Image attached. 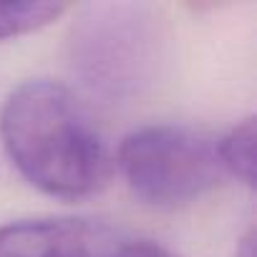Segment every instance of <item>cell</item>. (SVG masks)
I'll return each mask as SVG.
<instances>
[{
	"label": "cell",
	"instance_id": "cell-1",
	"mask_svg": "<svg viewBox=\"0 0 257 257\" xmlns=\"http://www.w3.org/2000/svg\"><path fill=\"white\" fill-rule=\"evenodd\" d=\"M0 139L13 167L43 194L86 199L111 179V154L88 111L58 81L16 86L0 108Z\"/></svg>",
	"mask_w": 257,
	"mask_h": 257
},
{
	"label": "cell",
	"instance_id": "cell-2",
	"mask_svg": "<svg viewBox=\"0 0 257 257\" xmlns=\"http://www.w3.org/2000/svg\"><path fill=\"white\" fill-rule=\"evenodd\" d=\"M167 36L152 8L139 3H93L68 31V66L86 91L123 103L142 98L162 78Z\"/></svg>",
	"mask_w": 257,
	"mask_h": 257
},
{
	"label": "cell",
	"instance_id": "cell-3",
	"mask_svg": "<svg viewBox=\"0 0 257 257\" xmlns=\"http://www.w3.org/2000/svg\"><path fill=\"white\" fill-rule=\"evenodd\" d=\"M116 167L132 194L157 209L192 204L227 179L217 137L177 123L132 132L118 147Z\"/></svg>",
	"mask_w": 257,
	"mask_h": 257
},
{
	"label": "cell",
	"instance_id": "cell-4",
	"mask_svg": "<svg viewBox=\"0 0 257 257\" xmlns=\"http://www.w3.org/2000/svg\"><path fill=\"white\" fill-rule=\"evenodd\" d=\"M123 242L111 224L78 217L18 219L0 227V257H113Z\"/></svg>",
	"mask_w": 257,
	"mask_h": 257
},
{
	"label": "cell",
	"instance_id": "cell-5",
	"mask_svg": "<svg viewBox=\"0 0 257 257\" xmlns=\"http://www.w3.org/2000/svg\"><path fill=\"white\" fill-rule=\"evenodd\" d=\"M254 139H257L254 116L237 121L227 134L217 137V149L227 177L242 182L249 189L254 187Z\"/></svg>",
	"mask_w": 257,
	"mask_h": 257
},
{
	"label": "cell",
	"instance_id": "cell-6",
	"mask_svg": "<svg viewBox=\"0 0 257 257\" xmlns=\"http://www.w3.org/2000/svg\"><path fill=\"white\" fill-rule=\"evenodd\" d=\"M68 13L66 3H0V43L36 33Z\"/></svg>",
	"mask_w": 257,
	"mask_h": 257
},
{
	"label": "cell",
	"instance_id": "cell-7",
	"mask_svg": "<svg viewBox=\"0 0 257 257\" xmlns=\"http://www.w3.org/2000/svg\"><path fill=\"white\" fill-rule=\"evenodd\" d=\"M113 257H182V254H177L157 242H149V239H126L123 247Z\"/></svg>",
	"mask_w": 257,
	"mask_h": 257
},
{
	"label": "cell",
	"instance_id": "cell-8",
	"mask_svg": "<svg viewBox=\"0 0 257 257\" xmlns=\"http://www.w3.org/2000/svg\"><path fill=\"white\" fill-rule=\"evenodd\" d=\"M237 257H257V254H254V229H249V232L242 237V242H239V247H237Z\"/></svg>",
	"mask_w": 257,
	"mask_h": 257
}]
</instances>
